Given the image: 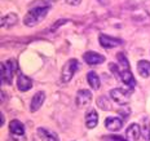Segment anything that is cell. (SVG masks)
<instances>
[{"instance_id": "cell-1", "label": "cell", "mask_w": 150, "mask_h": 141, "mask_svg": "<svg viewBox=\"0 0 150 141\" xmlns=\"http://www.w3.org/2000/svg\"><path fill=\"white\" fill-rule=\"evenodd\" d=\"M48 12H49V5L39 3V4H36L35 7L31 8L26 13V16L23 18V23L29 27L36 26V25H39L48 16Z\"/></svg>"}, {"instance_id": "cell-2", "label": "cell", "mask_w": 150, "mask_h": 141, "mask_svg": "<svg viewBox=\"0 0 150 141\" xmlns=\"http://www.w3.org/2000/svg\"><path fill=\"white\" fill-rule=\"evenodd\" d=\"M17 61L16 60H8L5 62H1L0 69H1V83L3 84H11L13 75L17 71Z\"/></svg>"}, {"instance_id": "cell-3", "label": "cell", "mask_w": 150, "mask_h": 141, "mask_svg": "<svg viewBox=\"0 0 150 141\" xmlns=\"http://www.w3.org/2000/svg\"><path fill=\"white\" fill-rule=\"evenodd\" d=\"M79 69V62L78 60L71 58L65 64L64 69H62V82L64 83H69L73 79L74 74L76 73V70Z\"/></svg>"}, {"instance_id": "cell-4", "label": "cell", "mask_w": 150, "mask_h": 141, "mask_svg": "<svg viewBox=\"0 0 150 141\" xmlns=\"http://www.w3.org/2000/svg\"><path fill=\"white\" fill-rule=\"evenodd\" d=\"M9 131H11V136L14 141H26V136H25V127L20 120L14 119L9 124Z\"/></svg>"}, {"instance_id": "cell-5", "label": "cell", "mask_w": 150, "mask_h": 141, "mask_svg": "<svg viewBox=\"0 0 150 141\" xmlns=\"http://www.w3.org/2000/svg\"><path fill=\"white\" fill-rule=\"evenodd\" d=\"M110 97L120 106H126L129 102L131 93L123 88H114L110 91Z\"/></svg>"}, {"instance_id": "cell-6", "label": "cell", "mask_w": 150, "mask_h": 141, "mask_svg": "<svg viewBox=\"0 0 150 141\" xmlns=\"http://www.w3.org/2000/svg\"><path fill=\"white\" fill-rule=\"evenodd\" d=\"M92 101V93L88 89H80L76 92V97H75V104L78 108H86L88 106Z\"/></svg>"}, {"instance_id": "cell-7", "label": "cell", "mask_w": 150, "mask_h": 141, "mask_svg": "<svg viewBox=\"0 0 150 141\" xmlns=\"http://www.w3.org/2000/svg\"><path fill=\"white\" fill-rule=\"evenodd\" d=\"M98 40H100V44H101V47H104V48H106V49H111V48H115V47L123 44L122 39L105 35V34H101L100 38H98Z\"/></svg>"}, {"instance_id": "cell-8", "label": "cell", "mask_w": 150, "mask_h": 141, "mask_svg": "<svg viewBox=\"0 0 150 141\" xmlns=\"http://www.w3.org/2000/svg\"><path fill=\"white\" fill-rule=\"evenodd\" d=\"M83 60L88 65L93 66V65H100V64H102V62H105V56L89 51V52H87V53H84L83 55Z\"/></svg>"}, {"instance_id": "cell-9", "label": "cell", "mask_w": 150, "mask_h": 141, "mask_svg": "<svg viewBox=\"0 0 150 141\" xmlns=\"http://www.w3.org/2000/svg\"><path fill=\"white\" fill-rule=\"evenodd\" d=\"M141 136V127L137 123H131L126 131V139L128 141H137Z\"/></svg>"}, {"instance_id": "cell-10", "label": "cell", "mask_w": 150, "mask_h": 141, "mask_svg": "<svg viewBox=\"0 0 150 141\" xmlns=\"http://www.w3.org/2000/svg\"><path fill=\"white\" fill-rule=\"evenodd\" d=\"M105 127L111 132H117L123 127V120L118 117H109L105 119Z\"/></svg>"}, {"instance_id": "cell-11", "label": "cell", "mask_w": 150, "mask_h": 141, "mask_svg": "<svg viewBox=\"0 0 150 141\" xmlns=\"http://www.w3.org/2000/svg\"><path fill=\"white\" fill-rule=\"evenodd\" d=\"M38 136L42 141H60V137H58L57 133L52 132V131L47 130V128H38Z\"/></svg>"}, {"instance_id": "cell-12", "label": "cell", "mask_w": 150, "mask_h": 141, "mask_svg": "<svg viewBox=\"0 0 150 141\" xmlns=\"http://www.w3.org/2000/svg\"><path fill=\"white\" fill-rule=\"evenodd\" d=\"M45 100V93L43 92V91H40V92H36L35 95H34L33 100H31V106H30V110L33 113L38 111L40 108H42L43 102H44Z\"/></svg>"}, {"instance_id": "cell-13", "label": "cell", "mask_w": 150, "mask_h": 141, "mask_svg": "<svg viewBox=\"0 0 150 141\" xmlns=\"http://www.w3.org/2000/svg\"><path fill=\"white\" fill-rule=\"evenodd\" d=\"M120 79L123 80V83L126 84V86H128V88L132 89L136 87V80H135V78H133L129 69H123V70H120Z\"/></svg>"}, {"instance_id": "cell-14", "label": "cell", "mask_w": 150, "mask_h": 141, "mask_svg": "<svg viewBox=\"0 0 150 141\" xmlns=\"http://www.w3.org/2000/svg\"><path fill=\"white\" fill-rule=\"evenodd\" d=\"M17 87L21 92H27L29 89H31L33 87V82H31L30 78H27L26 75L23 74H18L17 78Z\"/></svg>"}, {"instance_id": "cell-15", "label": "cell", "mask_w": 150, "mask_h": 141, "mask_svg": "<svg viewBox=\"0 0 150 141\" xmlns=\"http://www.w3.org/2000/svg\"><path fill=\"white\" fill-rule=\"evenodd\" d=\"M97 123H98L97 113H96V110H89L86 114V127L89 128V130H92V128H95L97 126Z\"/></svg>"}, {"instance_id": "cell-16", "label": "cell", "mask_w": 150, "mask_h": 141, "mask_svg": "<svg viewBox=\"0 0 150 141\" xmlns=\"http://www.w3.org/2000/svg\"><path fill=\"white\" fill-rule=\"evenodd\" d=\"M18 21V16L16 13H8L7 16L1 17V27H5V29H9V27L14 26Z\"/></svg>"}, {"instance_id": "cell-17", "label": "cell", "mask_w": 150, "mask_h": 141, "mask_svg": "<svg viewBox=\"0 0 150 141\" xmlns=\"http://www.w3.org/2000/svg\"><path fill=\"white\" fill-rule=\"evenodd\" d=\"M137 71L142 78H149L150 77V62L146 60H141L137 62Z\"/></svg>"}, {"instance_id": "cell-18", "label": "cell", "mask_w": 150, "mask_h": 141, "mask_svg": "<svg viewBox=\"0 0 150 141\" xmlns=\"http://www.w3.org/2000/svg\"><path fill=\"white\" fill-rule=\"evenodd\" d=\"M87 80H88L89 86L92 87V89H95V91L100 89V87H101V83H100L98 75L96 74L95 71H89V73L87 74Z\"/></svg>"}, {"instance_id": "cell-19", "label": "cell", "mask_w": 150, "mask_h": 141, "mask_svg": "<svg viewBox=\"0 0 150 141\" xmlns=\"http://www.w3.org/2000/svg\"><path fill=\"white\" fill-rule=\"evenodd\" d=\"M97 106L101 110H110L111 109V104H110V100L108 98V96H101L97 98Z\"/></svg>"}, {"instance_id": "cell-20", "label": "cell", "mask_w": 150, "mask_h": 141, "mask_svg": "<svg viewBox=\"0 0 150 141\" xmlns=\"http://www.w3.org/2000/svg\"><path fill=\"white\" fill-rule=\"evenodd\" d=\"M141 135L146 141H150V122L148 119H144L142 126H141Z\"/></svg>"}, {"instance_id": "cell-21", "label": "cell", "mask_w": 150, "mask_h": 141, "mask_svg": "<svg viewBox=\"0 0 150 141\" xmlns=\"http://www.w3.org/2000/svg\"><path fill=\"white\" fill-rule=\"evenodd\" d=\"M117 58H118V64H119V66L122 67V70H123V69H129V62H128V58L126 57L124 53H122V52L118 53Z\"/></svg>"}, {"instance_id": "cell-22", "label": "cell", "mask_w": 150, "mask_h": 141, "mask_svg": "<svg viewBox=\"0 0 150 141\" xmlns=\"http://www.w3.org/2000/svg\"><path fill=\"white\" fill-rule=\"evenodd\" d=\"M119 114L123 117V119H128V118H129V109H128V110L122 109V110H119Z\"/></svg>"}, {"instance_id": "cell-23", "label": "cell", "mask_w": 150, "mask_h": 141, "mask_svg": "<svg viewBox=\"0 0 150 141\" xmlns=\"http://www.w3.org/2000/svg\"><path fill=\"white\" fill-rule=\"evenodd\" d=\"M66 3L70 5H78L80 3V0H66Z\"/></svg>"}, {"instance_id": "cell-24", "label": "cell", "mask_w": 150, "mask_h": 141, "mask_svg": "<svg viewBox=\"0 0 150 141\" xmlns=\"http://www.w3.org/2000/svg\"><path fill=\"white\" fill-rule=\"evenodd\" d=\"M111 140H112V141H124L123 139H120V137H117V136H112Z\"/></svg>"}, {"instance_id": "cell-25", "label": "cell", "mask_w": 150, "mask_h": 141, "mask_svg": "<svg viewBox=\"0 0 150 141\" xmlns=\"http://www.w3.org/2000/svg\"><path fill=\"white\" fill-rule=\"evenodd\" d=\"M4 120H5V118H4V114L1 113V126H4Z\"/></svg>"}, {"instance_id": "cell-26", "label": "cell", "mask_w": 150, "mask_h": 141, "mask_svg": "<svg viewBox=\"0 0 150 141\" xmlns=\"http://www.w3.org/2000/svg\"><path fill=\"white\" fill-rule=\"evenodd\" d=\"M100 3H101V4H106V3H108V0H98Z\"/></svg>"}, {"instance_id": "cell-27", "label": "cell", "mask_w": 150, "mask_h": 141, "mask_svg": "<svg viewBox=\"0 0 150 141\" xmlns=\"http://www.w3.org/2000/svg\"><path fill=\"white\" fill-rule=\"evenodd\" d=\"M52 1H57V0H52Z\"/></svg>"}]
</instances>
